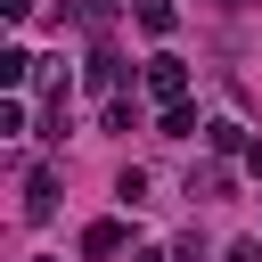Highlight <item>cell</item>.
<instances>
[{
	"mask_svg": "<svg viewBox=\"0 0 262 262\" xmlns=\"http://www.w3.org/2000/svg\"><path fill=\"white\" fill-rule=\"evenodd\" d=\"M147 90H156L164 106H172V98H188V66H180V57H147Z\"/></svg>",
	"mask_w": 262,
	"mask_h": 262,
	"instance_id": "cell-1",
	"label": "cell"
},
{
	"mask_svg": "<svg viewBox=\"0 0 262 262\" xmlns=\"http://www.w3.org/2000/svg\"><path fill=\"white\" fill-rule=\"evenodd\" d=\"M49 213H57V172L41 164V172L25 180V221H49Z\"/></svg>",
	"mask_w": 262,
	"mask_h": 262,
	"instance_id": "cell-2",
	"label": "cell"
},
{
	"mask_svg": "<svg viewBox=\"0 0 262 262\" xmlns=\"http://www.w3.org/2000/svg\"><path fill=\"white\" fill-rule=\"evenodd\" d=\"M82 254H90V262L123 254V221H90V229H82Z\"/></svg>",
	"mask_w": 262,
	"mask_h": 262,
	"instance_id": "cell-3",
	"label": "cell"
},
{
	"mask_svg": "<svg viewBox=\"0 0 262 262\" xmlns=\"http://www.w3.org/2000/svg\"><path fill=\"white\" fill-rule=\"evenodd\" d=\"M188 131H205V123H196L188 98H172V106H164V139H188Z\"/></svg>",
	"mask_w": 262,
	"mask_h": 262,
	"instance_id": "cell-4",
	"label": "cell"
},
{
	"mask_svg": "<svg viewBox=\"0 0 262 262\" xmlns=\"http://www.w3.org/2000/svg\"><path fill=\"white\" fill-rule=\"evenodd\" d=\"M139 25H147V33H172L180 8H172V0H139Z\"/></svg>",
	"mask_w": 262,
	"mask_h": 262,
	"instance_id": "cell-5",
	"label": "cell"
},
{
	"mask_svg": "<svg viewBox=\"0 0 262 262\" xmlns=\"http://www.w3.org/2000/svg\"><path fill=\"white\" fill-rule=\"evenodd\" d=\"M115 82H123V66H115V49H98L90 57V90H115Z\"/></svg>",
	"mask_w": 262,
	"mask_h": 262,
	"instance_id": "cell-6",
	"label": "cell"
},
{
	"mask_svg": "<svg viewBox=\"0 0 262 262\" xmlns=\"http://www.w3.org/2000/svg\"><path fill=\"white\" fill-rule=\"evenodd\" d=\"M221 188H229V172H221V164H205V172H188V196H221Z\"/></svg>",
	"mask_w": 262,
	"mask_h": 262,
	"instance_id": "cell-7",
	"label": "cell"
},
{
	"mask_svg": "<svg viewBox=\"0 0 262 262\" xmlns=\"http://www.w3.org/2000/svg\"><path fill=\"white\" fill-rule=\"evenodd\" d=\"M25 74H33V57H25V49H8V57H0V82H8V90H25Z\"/></svg>",
	"mask_w": 262,
	"mask_h": 262,
	"instance_id": "cell-8",
	"label": "cell"
},
{
	"mask_svg": "<svg viewBox=\"0 0 262 262\" xmlns=\"http://www.w3.org/2000/svg\"><path fill=\"white\" fill-rule=\"evenodd\" d=\"M205 139H213V147H221V156H229V147H246V131H237V123H229V115H221V123H205Z\"/></svg>",
	"mask_w": 262,
	"mask_h": 262,
	"instance_id": "cell-9",
	"label": "cell"
},
{
	"mask_svg": "<svg viewBox=\"0 0 262 262\" xmlns=\"http://www.w3.org/2000/svg\"><path fill=\"white\" fill-rule=\"evenodd\" d=\"M229 262H262V246H229Z\"/></svg>",
	"mask_w": 262,
	"mask_h": 262,
	"instance_id": "cell-10",
	"label": "cell"
},
{
	"mask_svg": "<svg viewBox=\"0 0 262 262\" xmlns=\"http://www.w3.org/2000/svg\"><path fill=\"white\" fill-rule=\"evenodd\" d=\"M246 172H254V180H262V139H254V147H246Z\"/></svg>",
	"mask_w": 262,
	"mask_h": 262,
	"instance_id": "cell-11",
	"label": "cell"
},
{
	"mask_svg": "<svg viewBox=\"0 0 262 262\" xmlns=\"http://www.w3.org/2000/svg\"><path fill=\"white\" fill-rule=\"evenodd\" d=\"M0 8H8V16H25V8H33V0H0Z\"/></svg>",
	"mask_w": 262,
	"mask_h": 262,
	"instance_id": "cell-12",
	"label": "cell"
},
{
	"mask_svg": "<svg viewBox=\"0 0 262 262\" xmlns=\"http://www.w3.org/2000/svg\"><path fill=\"white\" fill-rule=\"evenodd\" d=\"M33 262H49V254H33Z\"/></svg>",
	"mask_w": 262,
	"mask_h": 262,
	"instance_id": "cell-13",
	"label": "cell"
}]
</instances>
